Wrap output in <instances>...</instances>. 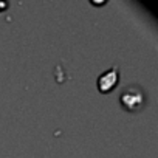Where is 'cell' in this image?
<instances>
[{
    "label": "cell",
    "instance_id": "cell-3",
    "mask_svg": "<svg viewBox=\"0 0 158 158\" xmlns=\"http://www.w3.org/2000/svg\"><path fill=\"white\" fill-rule=\"evenodd\" d=\"M6 6H8V5H6L5 2H0V13H2L3 10H6Z\"/></svg>",
    "mask_w": 158,
    "mask_h": 158
},
{
    "label": "cell",
    "instance_id": "cell-2",
    "mask_svg": "<svg viewBox=\"0 0 158 158\" xmlns=\"http://www.w3.org/2000/svg\"><path fill=\"white\" fill-rule=\"evenodd\" d=\"M118 79H119V73H118V67L113 65L110 70L104 71L99 77H98V90L101 93H109L112 92L116 84H118Z\"/></svg>",
    "mask_w": 158,
    "mask_h": 158
},
{
    "label": "cell",
    "instance_id": "cell-1",
    "mask_svg": "<svg viewBox=\"0 0 158 158\" xmlns=\"http://www.w3.org/2000/svg\"><path fill=\"white\" fill-rule=\"evenodd\" d=\"M144 102H146V95L139 87H127L119 96V104L127 112L141 110Z\"/></svg>",
    "mask_w": 158,
    "mask_h": 158
}]
</instances>
